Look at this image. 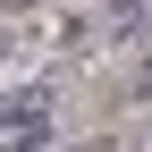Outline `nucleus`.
I'll return each instance as SVG.
<instances>
[{
	"instance_id": "nucleus-3",
	"label": "nucleus",
	"mask_w": 152,
	"mask_h": 152,
	"mask_svg": "<svg viewBox=\"0 0 152 152\" xmlns=\"http://www.w3.org/2000/svg\"><path fill=\"white\" fill-rule=\"evenodd\" d=\"M135 93H152V68H144V76H135Z\"/></svg>"
},
{
	"instance_id": "nucleus-2",
	"label": "nucleus",
	"mask_w": 152,
	"mask_h": 152,
	"mask_svg": "<svg viewBox=\"0 0 152 152\" xmlns=\"http://www.w3.org/2000/svg\"><path fill=\"white\" fill-rule=\"evenodd\" d=\"M102 17H110V34H135V26H144V17H152V0H110V9H102Z\"/></svg>"
},
{
	"instance_id": "nucleus-1",
	"label": "nucleus",
	"mask_w": 152,
	"mask_h": 152,
	"mask_svg": "<svg viewBox=\"0 0 152 152\" xmlns=\"http://www.w3.org/2000/svg\"><path fill=\"white\" fill-rule=\"evenodd\" d=\"M42 144H51V93L26 85L0 102V152H42Z\"/></svg>"
}]
</instances>
